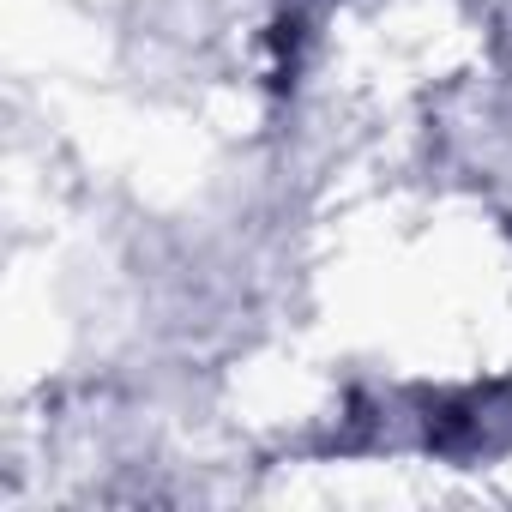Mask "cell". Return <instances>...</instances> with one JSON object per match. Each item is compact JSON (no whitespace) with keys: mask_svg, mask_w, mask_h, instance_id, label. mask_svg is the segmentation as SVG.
<instances>
[{"mask_svg":"<svg viewBox=\"0 0 512 512\" xmlns=\"http://www.w3.org/2000/svg\"><path fill=\"white\" fill-rule=\"evenodd\" d=\"M428 446L446 458H488L512 446V386H488V392H464L458 404H440V416H428Z\"/></svg>","mask_w":512,"mask_h":512,"instance_id":"obj_1","label":"cell"}]
</instances>
